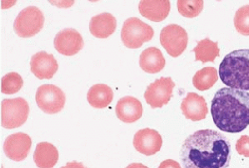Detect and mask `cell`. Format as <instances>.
<instances>
[{
    "instance_id": "obj_22",
    "label": "cell",
    "mask_w": 249,
    "mask_h": 168,
    "mask_svg": "<svg viewBox=\"0 0 249 168\" xmlns=\"http://www.w3.org/2000/svg\"><path fill=\"white\" fill-rule=\"evenodd\" d=\"M218 80L217 70L213 67H205L198 72L193 78L194 87L198 91H207L213 88Z\"/></svg>"
},
{
    "instance_id": "obj_17",
    "label": "cell",
    "mask_w": 249,
    "mask_h": 168,
    "mask_svg": "<svg viewBox=\"0 0 249 168\" xmlns=\"http://www.w3.org/2000/svg\"><path fill=\"white\" fill-rule=\"evenodd\" d=\"M140 13L147 19L154 22H160L168 17L171 11V2L163 0V1H141L139 3Z\"/></svg>"
},
{
    "instance_id": "obj_19",
    "label": "cell",
    "mask_w": 249,
    "mask_h": 168,
    "mask_svg": "<svg viewBox=\"0 0 249 168\" xmlns=\"http://www.w3.org/2000/svg\"><path fill=\"white\" fill-rule=\"evenodd\" d=\"M59 159V152L56 146L49 142H40L37 144L33 160L39 168H53Z\"/></svg>"
},
{
    "instance_id": "obj_11",
    "label": "cell",
    "mask_w": 249,
    "mask_h": 168,
    "mask_svg": "<svg viewBox=\"0 0 249 168\" xmlns=\"http://www.w3.org/2000/svg\"><path fill=\"white\" fill-rule=\"evenodd\" d=\"M133 144L141 154L152 156L161 150L162 137L155 130L142 129L136 133Z\"/></svg>"
},
{
    "instance_id": "obj_26",
    "label": "cell",
    "mask_w": 249,
    "mask_h": 168,
    "mask_svg": "<svg viewBox=\"0 0 249 168\" xmlns=\"http://www.w3.org/2000/svg\"><path fill=\"white\" fill-rule=\"evenodd\" d=\"M236 151L238 154L249 157V136L248 135H242L236 142Z\"/></svg>"
},
{
    "instance_id": "obj_21",
    "label": "cell",
    "mask_w": 249,
    "mask_h": 168,
    "mask_svg": "<svg viewBox=\"0 0 249 168\" xmlns=\"http://www.w3.org/2000/svg\"><path fill=\"white\" fill-rule=\"evenodd\" d=\"M193 51L196 54V61H201L202 63L214 62L220 54V50L216 42L207 38L199 41Z\"/></svg>"
},
{
    "instance_id": "obj_28",
    "label": "cell",
    "mask_w": 249,
    "mask_h": 168,
    "mask_svg": "<svg viewBox=\"0 0 249 168\" xmlns=\"http://www.w3.org/2000/svg\"><path fill=\"white\" fill-rule=\"evenodd\" d=\"M60 168H87L84 164L82 162H78V161H71L66 163V165L62 166Z\"/></svg>"
},
{
    "instance_id": "obj_12",
    "label": "cell",
    "mask_w": 249,
    "mask_h": 168,
    "mask_svg": "<svg viewBox=\"0 0 249 168\" xmlns=\"http://www.w3.org/2000/svg\"><path fill=\"white\" fill-rule=\"evenodd\" d=\"M31 143V138L28 134L24 133L13 134L4 141V153L13 161H22L29 154Z\"/></svg>"
},
{
    "instance_id": "obj_16",
    "label": "cell",
    "mask_w": 249,
    "mask_h": 168,
    "mask_svg": "<svg viewBox=\"0 0 249 168\" xmlns=\"http://www.w3.org/2000/svg\"><path fill=\"white\" fill-rule=\"evenodd\" d=\"M89 28L93 36L105 39L110 37L116 31L117 20L113 14L103 12L92 17Z\"/></svg>"
},
{
    "instance_id": "obj_27",
    "label": "cell",
    "mask_w": 249,
    "mask_h": 168,
    "mask_svg": "<svg viewBox=\"0 0 249 168\" xmlns=\"http://www.w3.org/2000/svg\"><path fill=\"white\" fill-rule=\"evenodd\" d=\"M159 168H181L180 164L173 159H167L162 161L160 165Z\"/></svg>"
},
{
    "instance_id": "obj_14",
    "label": "cell",
    "mask_w": 249,
    "mask_h": 168,
    "mask_svg": "<svg viewBox=\"0 0 249 168\" xmlns=\"http://www.w3.org/2000/svg\"><path fill=\"white\" fill-rule=\"evenodd\" d=\"M180 108L183 116L193 121L204 119L209 113L204 98L196 93H189L186 95L182 100Z\"/></svg>"
},
{
    "instance_id": "obj_13",
    "label": "cell",
    "mask_w": 249,
    "mask_h": 168,
    "mask_svg": "<svg viewBox=\"0 0 249 168\" xmlns=\"http://www.w3.org/2000/svg\"><path fill=\"white\" fill-rule=\"evenodd\" d=\"M58 68V62L52 54L42 51L31 57L30 69L38 79H51L57 73Z\"/></svg>"
},
{
    "instance_id": "obj_5",
    "label": "cell",
    "mask_w": 249,
    "mask_h": 168,
    "mask_svg": "<svg viewBox=\"0 0 249 168\" xmlns=\"http://www.w3.org/2000/svg\"><path fill=\"white\" fill-rule=\"evenodd\" d=\"M29 115V104L23 98L5 99L1 102V124L12 130L23 125Z\"/></svg>"
},
{
    "instance_id": "obj_1",
    "label": "cell",
    "mask_w": 249,
    "mask_h": 168,
    "mask_svg": "<svg viewBox=\"0 0 249 168\" xmlns=\"http://www.w3.org/2000/svg\"><path fill=\"white\" fill-rule=\"evenodd\" d=\"M231 159L230 141L219 132L210 129L194 133L180 150L184 168H227Z\"/></svg>"
},
{
    "instance_id": "obj_29",
    "label": "cell",
    "mask_w": 249,
    "mask_h": 168,
    "mask_svg": "<svg viewBox=\"0 0 249 168\" xmlns=\"http://www.w3.org/2000/svg\"><path fill=\"white\" fill-rule=\"evenodd\" d=\"M126 168H149V167L142 163H132L128 165Z\"/></svg>"
},
{
    "instance_id": "obj_23",
    "label": "cell",
    "mask_w": 249,
    "mask_h": 168,
    "mask_svg": "<svg viewBox=\"0 0 249 168\" xmlns=\"http://www.w3.org/2000/svg\"><path fill=\"white\" fill-rule=\"evenodd\" d=\"M23 87V79L18 73H8L1 79V92L6 95H12Z\"/></svg>"
},
{
    "instance_id": "obj_7",
    "label": "cell",
    "mask_w": 249,
    "mask_h": 168,
    "mask_svg": "<svg viewBox=\"0 0 249 168\" xmlns=\"http://www.w3.org/2000/svg\"><path fill=\"white\" fill-rule=\"evenodd\" d=\"M160 41L168 54L174 58L180 56L188 47L189 36L179 25L170 24L162 28L160 34Z\"/></svg>"
},
{
    "instance_id": "obj_10",
    "label": "cell",
    "mask_w": 249,
    "mask_h": 168,
    "mask_svg": "<svg viewBox=\"0 0 249 168\" xmlns=\"http://www.w3.org/2000/svg\"><path fill=\"white\" fill-rule=\"evenodd\" d=\"M55 49L64 56H74L84 46L81 34L74 28L61 30L54 39Z\"/></svg>"
},
{
    "instance_id": "obj_15",
    "label": "cell",
    "mask_w": 249,
    "mask_h": 168,
    "mask_svg": "<svg viewBox=\"0 0 249 168\" xmlns=\"http://www.w3.org/2000/svg\"><path fill=\"white\" fill-rule=\"evenodd\" d=\"M116 115L123 122L133 123L141 118L142 106L141 101L134 97H124L117 102Z\"/></svg>"
},
{
    "instance_id": "obj_3",
    "label": "cell",
    "mask_w": 249,
    "mask_h": 168,
    "mask_svg": "<svg viewBox=\"0 0 249 168\" xmlns=\"http://www.w3.org/2000/svg\"><path fill=\"white\" fill-rule=\"evenodd\" d=\"M219 78L231 89L249 91V49L227 54L219 65Z\"/></svg>"
},
{
    "instance_id": "obj_24",
    "label": "cell",
    "mask_w": 249,
    "mask_h": 168,
    "mask_svg": "<svg viewBox=\"0 0 249 168\" xmlns=\"http://www.w3.org/2000/svg\"><path fill=\"white\" fill-rule=\"evenodd\" d=\"M203 1L201 0H196V1H190V0H180L178 1L177 6L178 12L186 18H195L198 16L203 9Z\"/></svg>"
},
{
    "instance_id": "obj_6",
    "label": "cell",
    "mask_w": 249,
    "mask_h": 168,
    "mask_svg": "<svg viewBox=\"0 0 249 168\" xmlns=\"http://www.w3.org/2000/svg\"><path fill=\"white\" fill-rule=\"evenodd\" d=\"M44 20V14L38 7L28 6L16 16L13 28L19 37L30 38L42 30Z\"/></svg>"
},
{
    "instance_id": "obj_25",
    "label": "cell",
    "mask_w": 249,
    "mask_h": 168,
    "mask_svg": "<svg viewBox=\"0 0 249 168\" xmlns=\"http://www.w3.org/2000/svg\"><path fill=\"white\" fill-rule=\"evenodd\" d=\"M234 25L241 35L249 36V5H244L236 11Z\"/></svg>"
},
{
    "instance_id": "obj_9",
    "label": "cell",
    "mask_w": 249,
    "mask_h": 168,
    "mask_svg": "<svg viewBox=\"0 0 249 168\" xmlns=\"http://www.w3.org/2000/svg\"><path fill=\"white\" fill-rule=\"evenodd\" d=\"M175 86V82L172 80V78L162 77L157 79L146 90L144 99H146L151 108H162L170 102Z\"/></svg>"
},
{
    "instance_id": "obj_18",
    "label": "cell",
    "mask_w": 249,
    "mask_h": 168,
    "mask_svg": "<svg viewBox=\"0 0 249 168\" xmlns=\"http://www.w3.org/2000/svg\"><path fill=\"white\" fill-rule=\"evenodd\" d=\"M140 67L146 73L156 74L160 72L165 66V59L160 49L149 47L140 56Z\"/></svg>"
},
{
    "instance_id": "obj_20",
    "label": "cell",
    "mask_w": 249,
    "mask_h": 168,
    "mask_svg": "<svg viewBox=\"0 0 249 168\" xmlns=\"http://www.w3.org/2000/svg\"><path fill=\"white\" fill-rule=\"evenodd\" d=\"M114 98L113 90L105 84L94 85L87 93V101L93 108L105 109L112 102Z\"/></svg>"
},
{
    "instance_id": "obj_2",
    "label": "cell",
    "mask_w": 249,
    "mask_h": 168,
    "mask_svg": "<svg viewBox=\"0 0 249 168\" xmlns=\"http://www.w3.org/2000/svg\"><path fill=\"white\" fill-rule=\"evenodd\" d=\"M211 113L217 129L230 134L244 131L249 125V92L220 89L212 101Z\"/></svg>"
},
{
    "instance_id": "obj_4",
    "label": "cell",
    "mask_w": 249,
    "mask_h": 168,
    "mask_svg": "<svg viewBox=\"0 0 249 168\" xmlns=\"http://www.w3.org/2000/svg\"><path fill=\"white\" fill-rule=\"evenodd\" d=\"M154 34L155 32L152 26L142 22L137 17H131L123 24L121 39L124 46L131 49H137L146 42L151 41Z\"/></svg>"
},
{
    "instance_id": "obj_8",
    "label": "cell",
    "mask_w": 249,
    "mask_h": 168,
    "mask_svg": "<svg viewBox=\"0 0 249 168\" xmlns=\"http://www.w3.org/2000/svg\"><path fill=\"white\" fill-rule=\"evenodd\" d=\"M39 109L46 114H57L63 110L66 97L64 92L54 85L39 87L35 96Z\"/></svg>"
}]
</instances>
